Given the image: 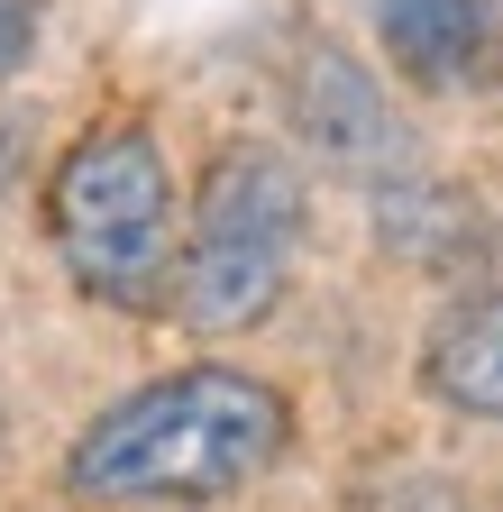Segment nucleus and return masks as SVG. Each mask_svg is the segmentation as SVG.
<instances>
[{
  "label": "nucleus",
  "instance_id": "f257e3e1",
  "mask_svg": "<svg viewBox=\"0 0 503 512\" xmlns=\"http://www.w3.org/2000/svg\"><path fill=\"white\" fill-rule=\"evenodd\" d=\"M293 439V412L275 384L238 366H174L138 394L92 412V430L65 448V485L83 503H202L247 476H266Z\"/></svg>",
  "mask_w": 503,
  "mask_h": 512
},
{
  "label": "nucleus",
  "instance_id": "f03ea898",
  "mask_svg": "<svg viewBox=\"0 0 503 512\" xmlns=\"http://www.w3.org/2000/svg\"><path fill=\"white\" fill-rule=\"evenodd\" d=\"M46 238L92 302L165 311L183 275V202H174V165L156 128L110 119L92 138H74L65 165L46 174Z\"/></svg>",
  "mask_w": 503,
  "mask_h": 512
},
{
  "label": "nucleus",
  "instance_id": "7ed1b4c3",
  "mask_svg": "<svg viewBox=\"0 0 503 512\" xmlns=\"http://www.w3.org/2000/svg\"><path fill=\"white\" fill-rule=\"evenodd\" d=\"M302 229H311L302 165L266 138L220 147V165L202 174L193 229H183V275H174L183 330H257L293 284Z\"/></svg>",
  "mask_w": 503,
  "mask_h": 512
},
{
  "label": "nucleus",
  "instance_id": "20e7f679",
  "mask_svg": "<svg viewBox=\"0 0 503 512\" xmlns=\"http://www.w3.org/2000/svg\"><path fill=\"white\" fill-rule=\"evenodd\" d=\"M293 128H302V147L321 156L330 174H348V183H403V174H421V147H412L403 110L385 101V83H375L348 46H311L293 64Z\"/></svg>",
  "mask_w": 503,
  "mask_h": 512
},
{
  "label": "nucleus",
  "instance_id": "39448f33",
  "mask_svg": "<svg viewBox=\"0 0 503 512\" xmlns=\"http://www.w3.org/2000/svg\"><path fill=\"white\" fill-rule=\"evenodd\" d=\"M375 28L421 92H476L503 74V28L485 0H375Z\"/></svg>",
  "mask_w": 503,
  "mask_h": 512
},
{
  "label": "nucleus",
  "instance_id": "423d86ee",
  "mask_svg": "<svg viewBox=\"0 0 503 512\" xmlns=\"http://www.w3.org/2000/svg\"><path fill=\"white\" fill-rule=\"evenodd\" d=\"M421 394L467 421H503V284L467 293L430 320L421 339Z\"/></svg>",
  "mask_w": 503,
  "mask_h": 512
},
{
  "label": "nucleus",
  "instance_id": "0eeeda50",
  "mask_svg": "<svg viewBox=\"0 0 503 512\" xmlns=\"http://www.w3.org/2000/svg\"><path fill=\"white\" fill-rule=\"evenodd\" d=\"M28 55H37V19H28V0H0V83H10Z\"/></svg>",
  "mask_w": 503,
  "mask_h": 512
}]
</instances>
